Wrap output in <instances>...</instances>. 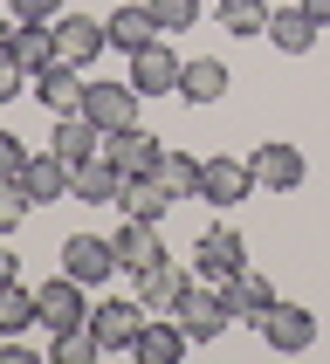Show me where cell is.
I'll use <instances>...</instances> for the list:
<instances>
[{"instance_id":"16","label":"cell","mask_w":330,"mask_h":364,"mask_svg":"<svg viewBox=\"0 0 330 364\" xmlns=\"http://www.w3.org/2000/svg\"><path fill=\"white\" fill-rule=\"evenodd\" d=\"M179 69L186 62L172 55L165 41H151V48L131 55V90H138V97H165V90H179Z\"/></svg>"},{"instance_id":"27","label":"cell","mask_w":330,"mask_h":364,"mask_svg":"<svg viewBox=\"0 0 330 364\" xmlns=\"http://www.w3.org/2000/svg\"><path fill=\"white\" fill-rule=\"evenodd\" d=\"M21 330H35V289L7 282L0 289V337H21Z\"/></svg>"},{"instance_id":"13","label":"cell","mask_w":330,"mask_h":364,"mask_svg":"<svg viewBox=\"0 0 330 364\" xmlns=\"http://www.w3.org/2000/svg\"><path fill=\"white\" fill-rule=\"evenodd\" d=\"M103 48H110V28H103L97 14H62V21H55V55H62V62L90 69Z\"/></svg>"},{"instance_id":"3","label":"cell","mask_w":330,"mask_h":364,"mask_svg":"<svg viewBox=\"0 0 330 364\" xmlns=\"http://www.w3.org/2000/svg\"><path fill=\"white\" fill-rule=\"evenodd\" d=\"M241 268H247V241L227 220H213L200 241H193V275H200V282H234Z\"/></svg>"},{"instance_id":"1","label":"cell","mask_w":330,"mask_h":364,"mask_svg":"<svg viewBox=\"0 0 330 364\" xmlns=\"http://www.w3.org/2000/svg\"><path fill=\"white\" fill-rule=\"evenodd\" d=\"M35 323L48 330V337H69V330H90V296H82L76 275H48V282L35 289Z\"/></svg>"},{"instance_id":"24","label":"cell","mask_w":330,"mask_h":364,"mask_svg":"<svg viewBox=\"0 0 330 364\" xmlns=\"http://www.w3.org/2000/svg\"><path fill=\"white\" fill-rule=\"evenodd\" d=\"M48 151L69 159V165H82V159H97V151H103V131L82 117V110H76V117H55V144H48Z\"/></svg>"},{"instance_id":"20","label":"cell","mask_w":330,"mask_h":364,"mask_svg":"<svg viewBox=\"0 0 330 364\" xmlns=\"http://www.w3.org/2000/svg\"><path fill=\"white\" fill-rule=\"evenodd\" d=\"M117 193H124V172L110 159H82L76 165V179H69V200H82V206H117Z\"/></svg>"},{"instance_id":"17","label":"cell","mask_w":330,"mask_h":364,"mask_svg":"<svg viewBox=\"0 0 330 364\" xmlns=\"http://www.w3.org/2000/svg\"><path fill=\"white\" fill-rule=\"evenodd\" d=\"M69 179H76V165L55 159V151H35V159H28V172H21V186H28V200H35V206L69 200Z\"/></svg>"},{"instance_id":"19","label":"cell","mask_w":330,"mask_h":364,"mask_svg":"<svg viewBox=\"0 0 330 364\" xmlns=\"http://www.w3.org/2000/svg\"><path fill=\"white\" fill-rule=\"evenodd\" d=\"M103 28H110V48H117V55H138V48H151V41H165V28H159V14H151V7H117V14L103 21Z\"/></svg>"},{"instance_id":"5","label":"cell","mask_w":330,"mask_h":364,"mask_svg":"<svg viewBox=\"0 0 330 364\" xmlns=\"http://www.w3.org/2000/svg\"><path fill=\"white\" fill-rule=\"evenodd\" d=\"M179 323L193 344H213L227 323H234V309H227V282H193L186 289V303H179Z\"/></svg>"},{"instance_id":"29","label":"cell","mask_w":330,"mask_h":364,"mask_svg":"<svg viewBox=\"0 0 330 364\" xmlns=\"http://www.w3.org/2000/svg\"><path fill=\"white\" fill-rule=\"evenodd\" d=\"M48 358L55 364H90V358H103V344L90 330H69V337H48Z\"/></svg>"},{"instance_id":"23","label":"cell","mask_w":330,"mask_h":364,"mask_svg":"<svg viewBox=\"0 0 330 364\" xmlns=\"http://www.w3.org/2000/svg\"><path fill=\"white\" fill-rule=\"evenodd\" d=\"M316 35H324V28H316L303 7H275V14H268V41H275L282 55H309V48H316Z\"/></svg>"},{"instance_id":"22","label":"cell","mask_w":330,"mask_h":364,"mask_svg":"<svg viewBox=\"0 0 330 364\" xmlns=\"http://www.w3.org/2000/svg\"><path fill=\"white\" fill-rule=\"evenodd\" d=\"M7 55H14L28 76H35V69H48V62H55V21H14Z\"/></svg>"},{"instance_id":"30","label":"cell","mask_w":330,"mask_h":364,"mask_svg":"<svg viewBox=\"0 0 330 364\" xmlns=\"http://www.w3.org/2000/svg\"><path fill=\"white\" fill-rule=\"evenodd\" d=\"M144 7L159 14V28H165V35H186V28L200 21V0H144Z\"/></svg>"},{"instance_id":"12","label":"cell","mask_w":330,"mask_h":364,"mask_svg":"<svg viewBox=\"0 0 330 364\" xmlns=\"http://www.w3.org/2000/svg\"><path fill=\"white\" fill-rule=\"evenodd\" d=\"M82 117L110 138L124 124H138V90H131V82H90V90H82Z\"/></svg>"},{"instance_id":"2","label":"cell","mask_w":330,"mask_h":364,"mask_svg":"<svg viewBox=\"0 0 330 364\" xmlns=\"http://www.w3.org/2000/svg\"><path fill=\"white\" fill-rule=\"evenodd\" d=\"M144 323H151V309H144L138 296H103V303H90V337L103 344V358H110V350H131Z\"/></svg>"},{"instance_id":"32","label":"cell","mask_w":330,"mask_h":364,"mask_svg":"<svg viewBox=\"0 0 330 364\" xmlns=\"http://www.w3.org/2000/svg\"><path fill=\"white\" fill-rule=\"evenodd\" d=\"M28 159H35V151H28L14 131H0V179H21V172H28Z\"/></svg>"},{"instance_id":"9","label":"cell","mask_w":330,"mask_h":364,"mask_svg":"<svg viewBox=\"0 0 330 364\" xmlns=\"http://www.w3.org/2000/svg\"><path fill=\"white\" fill-rule=\"evenodd\" d=\"M55 268H62V275H76L82 289H97V282H110V268H117V247L103 241V234H69Z\"/></svg>"},{"instance_id":"7","label":"cell","mask_w":330,"mask_h":364,"mask_svg":"<svg viewBox=\"0 0 330 364\" xmlns=\"http://www.w3.org/2000/svg\"><path fill=\"white\" fill-rule=\"evenodd\" d=\"M103 159L117 165L124 179H144V172H159V159H165V138H151L144 124H124V131H110V138H103Z\"/></svg>"},{"instance_id":"33","label":"cell","mask_w":330,"mask_h":364,"mask_svg":"<svg viewBox=\"0 0 330 364\" xmlns=\"http://www.w3.org/2000/svg\"><path fill=\"white\" fill-rule=\"evenodd\" d=\"M7 14L14 21H62L69 7H62V0H7Z\"/></svg>"},{"instance_id":"26","label":"cell","mask_w":330,"mask_h":364,"mask_svg":"<svg viewBox=\"0 0 330 364\" xmlns=\"http://www.w3.org/2000/svg\"><path fill=\"white\" fill-rule=\"evenodd\" d=\"M159 179H165V193H172V200H193V193H200V159H193V151H179V144H165Z\"/></svg>"},{"instance_id":"25","label":"cell","mask_w":330,"mask_h":364,"mask_svg":"<svg viewBox=\"0 0 330 364\" xmlns=\"http://www.w3.org/2000/svg\"><path fill=\"white\" fill-rule=\"evenodd\" d=\"M117 206L131 213V220H165V206H172V193H165V179H159V172H144V179H124Z\"/></svg>"},{"instance_id":"11","label":"cell","mask_w":330,"mask_h":364,"mask_svg":"<svg viewBox=\"0 0 330 364\" xmlns=\"http://www.w3.org/2000/svg\"><path fill=\"white\" fill-rule=\"evenodd\" d=\"M247 193H255V165L247 159H200V193H193V200L234 206V200H247Z\"/></svg>"},{"instance_id":"18","label":"cell","mask_w":330,"mask_h":364,"mask_svg":"<svg viewBox=\"0 0 330 364\" xmlns=\"http://www.w3.org/2000/svg\"><path fill=\"white\" fill-rule=\"evenodd\" d=\"M227 309H234V323L262 330V316L275 309V282H268V275H255V268H241V275L227 282Z\"/></svg>"},{"instance_id":"28","label":"cell","mask_w":330,"mask_h":364,"mask_svg":"<svg viewBox=\"0 0 330 364\" xmlns=\"http://www.w3.org/2000/svg\"><path fill=\"white\" fill-rule=\"evenodd\" d=\"M268 0H220V28L227 35H268Z\"/></svg>"},{"instance_id":"21","label":"cell","mask_w":330,"mask_h":364,"mask_svg":"<svg viewBox=\"0 0 330 364\" xmlns=\"http://www.w3.org/2000/svg\"><path fill=\"white\" fill-rule=\"evenodd\" d=\"M227 90H234V76H227V62H220V55H193V62L179 69V97H186V103H200V110H206V103H220Z\"/></svg>"},{"instance_id":"10","label":"cell","mask_w":330,"mask_h":364,"mask_svg":"<svg viewBox=\"0 0 330 364\" xmlns=\"http://www.w3.org/2000/svg\"><path fill=\"white\" fill-rule=\"evenodd\" d=\"M131 282H138V303L151 309V316H179L186 289H193V268H179V262H151L144 275H131Z\"/></svg>"},{"instance_id":"4","label":"cell","mask_w":330,"mask_h":364,"mask_svg":"<svg viewBox=\"0 0 330 364\" xmlns=\"http://www.w3.org/2000/svg\"><path fill=\"white\" fill-rule=\"evenodd\" d=\"M275 358H303L309 344H316V309H303V303H282L275 296V309L262 316V330H255Z\"/></svg>"},{"instance_id":"8","label":"cell","mask_w":330,"mask_h":364,"mask_svg":"<svg viewBox=\"0 0 330 364\" xmlns=\"http://www.w3.org/2000/svg\"><path fill=\"white\" fill-rule=\"evenodd\" d=\"M247 165H255V186H268V193H296L303 172H309L303 151H296L289 138H262L255 151H247Z\"/></svg>"},{"instance_id":"35","label":"cell","mask_w":330,"mask_h":364,"mask_svg":"<svg viewBox=\"0 0 330 364\" xmlns=\"http://www.w3.org/2000/svg\"><path fill=\"white\" fill-rule=\"evenodd\" d=\"M7 282H21V255H7V247H0V289Z\"/></svg>"},{"instance_id":"15","label":"cell","mask_w":330,"mask_h":364,"mask_svg":"<svg viewBox=\"0 0 330 364\" xmlns=\"http://www.w3.org/2000/svg\"><path fill=\"white\" fill-rule=\"evenodd\" d=\"M186 350H193V337H186V323H179V316H151V323L138 330L131 358H138V364H179Z\"/></svg>"},{"instance_id":"34","label":"cell","mask_w":330,"mask_h":364,"mask_svg":"<svg viewBox=\"0 0 330 364\" xmlns=\"http://www.w3.org/2000/svg\"><path fill=\"white\" fill-rule=\"evenodd\" d=\"M21 90H28V69H21V62L0 48V103H7V97H21Z\"/></svg>"},{"instance_id":"37","label":"cell","mask_w":330,"mask_h":364,"mask_svg":"<svg viewBox=\"0 0 330 364\" xmlns=\"http://www.w3.org/2000/svg\"><path fill=\"white\" fill-rule=\"evenodd\" d=\"M7 35H14V14H0V48H7Z\"/></svg>"},{"instance_id":"31","label":"cell","mask_w":330,"mask_h":364,"mask_svg":"<svg viewBox=\"0 0 330 364\" xmlns=\"http://www.w3.org/2000/svg\"><path fill=\"white\" fill-rule=\"evenodd\" d=\"M28 206H35V200H28V186H21V179H0V234H14V227L28 220Z\"/></svg>"},{"instance_id":"6","label":"cell","mask_w":330,"mask_h":364,"mask_svg":"<svg viewBox=\"0 0 330 364\" xmlns=\"http://www.w3.org/2000/svg\"><path fill=\"white\" fill-rule=\"evenodd\" d=\"M28 90H35V103L41 110H48V117H76L82 110V90H90V82H82V69L76 62H48V69H35V76H28Z\"/></svg>"},{"instance_id":"14","label":"cell","mask_w":330,"mask_h":364,"mask_svg":"<svg viewBox=\"0 0 330 364\" xmlns=\"http://www.w3.org/2000/svg\"><path fill=\"white\" fill-rule=\"evenodd\" d=\"M110 247H117V268H124V275H144L151 262H165L159 220H131V213H124V227L110 234Z\"/></svg>"},{"instance_id":"36","label":"cell","mask_w":330,"mask_h":364,"mask_svg":"<svg viewBox=\"0 0 330 364\" xmlns=\"http://www.w3.org/2000/svg\"><path fill=\"white\" fill-rule=\"evenodd\" d=\"M296 7H303V14L316 21V28H330V0H296Z\"/></svg>"}]
</instances>
